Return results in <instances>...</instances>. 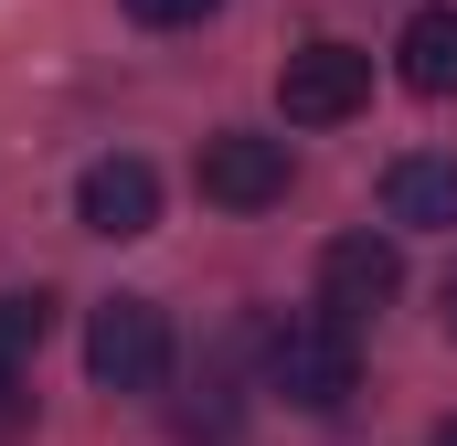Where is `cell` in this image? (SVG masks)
<instances>
[{"label":"cell","mask_w":457,"mask_h":446,"mask_svg":"<svg viewBox=\"0 0 457 446\" xmlns=\"http://www.w3.org/2000/svg\"><path fill=\"white\" fill-rule=\"evenodd\" d=\"M436 446H457V415H447V425H436Z\"/></svg>","instance_id":"cell-12"},{"label":"cell","mask_w":457,"mask_h":446,"mask_svg":"<svg viewBox=\"0 0 457 446\" xmlns=\"http://www.w3.org/2000/svg\"><path fill=\"white\" fill-rule=\"evenodd\" d=\"M86 372H96L107 393H160V372H170V319H160L149 298H107V309L86 319Z\"/></svg>","instance_id":"cell-2"},{"label":"cell","mask_w":457,"mask_h":446,"mask_svg":"<svg viewBox=\"0 0 457 446\" xmlns=\"http://www.w3.org/2000/svg\"><path fill=\"white\" fill-rule=\"evenodd\" d=\"M383 213L415 223V234H447L457 223V160L447 149H404V160L383 170Z\"/></svg>","instance_id":"cell-7"},{"label":"cell","mask_w":457,"mask_h":446,"mask_svg":"<svg viewBox=\"0 0 457 446\" xmlns=\"http://www.w3.org/2000/svg\"><path fill=\"white\" fill-rule=\"evenodd\" d=\"M203 202H224V213H266V202H287V138H255V128L203 138Z\"/></svg>","instance_id":"cell-4"},{"label":"cell","mask_w":457,"mask_h":446,"mask_svg":"<svg viewBox=\"0 0 457 446\" xmlns=\"http://www.w3.org/2000/svg\"><path fill=\"white\" fill-rule=\"evenodd\" d=\"M394 75L415 96H457V0H426L404 32H394Z\"/></svg>","instance_id":"cell-8"},{"label":"cell","mask_w":457,"mask_h":446,"mask_svg":"<svg viewBox=\"0 0 457 446\" xmlns=\"http://www.w3.org/2000/svg\"><path fill=\"white\" fill-rule=\"evenodd\" d=\"M447 319H457V277H447Z\"/></svg>","instance_id":"cell-13"},{"label":"cell","mask_w":457,"mask_h":446,"mask_svg":"<svg viewBox=\"0 0 457 446\" xmlns=\"http://www.w3.org/2000/svg\"><path fill=\"white\" fill-rule=\"evenodd\" d=\"M266 383L298 404V415H341L351 393H361V340L320 309V319H277L266 330Z\"/></svg>","instance_id":"cell-1"},{"label":"cell","mask_w":457,"mask_h":446,"mask_svg":"<svg viewBox=\"0 0 457 446\" xmlns=\"http://www.w3.org/2000/svg\"><path fill=\"white\" fill-rule=\"evenodd\" d=\"M21 425H32V383H21V372H0V446L21 436Z\"/></svg>","instance_id":"cell-11"},{"label":"cell","mask_w":457,"mask_h":446,"mask_svg":"<svg viewBox=\"0 0 457 446\" xmlns=\"http://www.w3.org/2000/svg\"><path fill=\"white\" fill-rule=\"evenodd\" d=\"M75 223H86V234H107V244L149 234V223H160V170H149L138 149L86 160V181H75Z\"/></svg>","instance_id":"cell-6"},{"label":"cell","mask_w":457,"mask_h":446,"mask_svg":"<svg viewBox=\"0 0 457 446\" xmlns=\"http://www.w3.org/2000/svg\"><path fill=\"white\" fill-rule=\"evenodd\" d=\"M404 298V255L383 244V234H341L330 255H320V309L341 319V330H361L372 309H394Z\"/></svg>","instance_id":"cell-5"},{"label":"cell","mask_w":457,"mask_h":446,"mask_svg":"<svg viewBox=\"0 0 457 446\" xmlns=\"http://www.w3.org/2000/svg\"><path fill=\"white\" fill-rule=\"evenodd\" d=\"M213 0H128V21H149V32H181V21H203Z\"/></svg>","instance_id":"cell-10"},{"label":"cell","mask_w":457,"mask_h":446,"mask_svg":"<svg viewBox=\"0 0 457 446\" xmlns=\"http://www.w3.org/2000/svg\"><path fill=\"white\" fill-rule=\"evenodd\" d=\"M361 96H372V54H361V43H309V54H287V75H277L287 128H341Z\"/></svg>","instance_id":"cell-3"},{"label":"cell","mask_w":457,"mask_h":446,"mask_svg":"<svg viewBox=\"0 0 457 446\" xmlns=\"http://www.w3.org/2000/svg\"><path fill=\"white\" fill-rule=\"evenodd\" d=\"M43 330H54V298H43V287H11V298H0V372H21V361L43 351Z\"/></svg>","instance_id":"cell-9"}]
</instances>
